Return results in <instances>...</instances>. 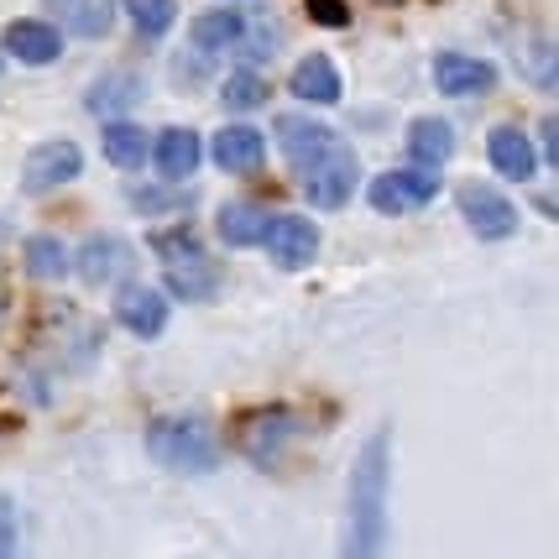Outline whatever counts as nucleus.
Listing matches in <instances>:
<instances>
[{
    "mask_svg": "<svg viewBox=\"0 0 559 559\" xmlns=\"http://www.w3.org/2000/svg\"><path fill=\"white\" fill-rule=\"evenodd\" d=\"M388 429L366 439L350 471V518H345V559H382L388 555Z\"/></svg>",
    "mask_w": 559,
    "mask_h": 559,
    "instance_id": "1",
    "label": "nucleus"
},
{
    "mask_svg": "<svg viewBox=\"0 0 559 559\" xmlns=\"http://www.w3.org/2000/svg\"><path fill=\"white\" fill-rule=\"evenodd\" d=\"M146 450L152 461L178 471V476H210L219 465V439L215 429L194 414H168L146 424Z\"/></svg>",
    "mask_w": 559,
    "mask_h": 559,
    "instance_id": "2",
    "label": "nucleus"
},
{
    "mask_svg": "<svg viewBox=\"0 0 559 559\" xmlns=\"http://www.w3.org/2000/svg\"><path fill=\"white\" fill-rule=\"evenodd\" d=\"M152 251L168 272V288H178V298H194V304H210L219 288V267L204 257V246L189 236V230H163L152 236Z\"/></svg>",
    "mask_w": 559,
    "mask_h": 559,
    "instance_id": "3",
    "label": "nucleus"
},
{
    "mask_svg": "<svg viewBox=\"0 0 559 559\" xmlns=\"http://www.w3.org/2000/svg\"><path fill=\"white\" fill-rule=\"evenodd\" d=\"M304 178V194H309V204H319V210H341L345 199L356 194V178H361V163H356V152L345 142H335L319 163H309V168L298 173Z\"/></svg>",
    "mask_w": 559,
    "mask_h": 559,
    "instance_id": "4",
    "label": "nucleus"
},
{
    "mask_svg": "<svg viewBox=\"0 0 559 559\" xmlns=\"http://www.w3.org/2000/svg\"><path fill=\"white\" fill-rule=\"evenodd\" d=\"M455 199H461V215L465 225L481 236V241H508L512 230H518V210H512V199L502 194V189H491V183H476V178H465L461 189H455Z\"/></svg>",
    "mask_w": 559,
    "mask_h": 559,
    "instance_id": "5",
    "label": "nucleus"
},
{
    "mask_svg": "<svg viewBox=\"0 0 559 559\" xmlns=\"http://www.w3.org/2000/svg\"><path fill=\"white\" fill-rule=\"evenodd\" d=\"M84 173V152L73 142H43L32 146V157L22 163V189L26 194H52Z\"/></svg>",
    "mask_w": 559,
    "mask_h": 559,
    "instance_id": "6",
    "label": "nucleus"
},
{
    "mask_svg": "<svg viewBox=\"0 0 559 559\" xmlns=\"http://www.w3.org/2000/svg\"><path fill=\"white\" fill-rule=\"evenodd\" d=\"M262 246H267V257L283 272H304V267H314V257H319V230L304 215H277V219H267Z\"/></svg>",
    "mask_w": 559,
    "mask_h": 559,
    "instance_id": "7",
    "label": "nucleus"
},
{
    "mask_svg": "<svg viewBox=\"0 0 559 559\" xmlns=\"http://www.w3.org/2000/svg\"><path fill=\"white\" fill-rule=\"evenodd\" d=\"M439 194V173L435 168H397V173H382L371 183V204L382 215H403V210H418Z\"/></svg>",
    "mask_w": 559,
    "mask_h": 559,
    "instance_id": "8",
    "label": "nucleus"
},
{
    "mask_svg": "<svg viewBox=\"0 0 559 559\" xmlns=\"http://www.w3.org/2000/svg\"><path fill=\"white\" fill-rule=\"evenodd\" d=\"M435 84L455 99H476V95H491L497 69L481 63V58H465V52H439L435 58Z\"/></svg>",
    "mask_w": 559,
    "mask_h": 559,
    "instance_id": "9",
    "label": "nucleus"
},
{
    "mask_svg": "<svg viewBox=\"0 0 559 559\" xmlns=\"http://www.w3.org/2000/svg\"><path fill=\"white\" fill-rule=\"evenodd\" d=\"M277 142H283V152H288L293 173H304L309 163H319L330 146L341 142L335 131L324 121H304V116H277Z\"/></svg>",
    "mask_w": 559,
    "mask_h": 559,
    "instance_id": "10",
    "label": "nucleus"
},
{
    "mask_svg": "<svg viewBox=\"0 0 559 559\" xmlns=\"http://www.w3.org/2000/svg\"><path fill=\"white\" fill-rule=\"evenodd\" d=\"M116 319H121L131 335L157 341V335L168 330V298H163L157 288H121V298H116Z\"/></svg>",
    "mask_w": 559,
    "mask_h": 559,
    "instance_id": "11",
    "label": "nucleus"
},
{
    "mask_svg": "<svg viewBox=\"0 0 559 559\" xmlns=\"http://www.w3.org/2000/svg\"><path fill=\"white\" fill-rule=\"evenodd\" d=\"M131 267V246L121 236H90V241L79 246V277L84 283H116L121 272Z\"/></svg>",
    "mask_w": 559,
    "mask_h": 559,
    "instance_id": "12",
    "label": "nucleus"
},
{
    "mask_svg": "<svg viewBox=\"0 0 559 559\" xmlns=\"http://www.w3.org/2000/svg\"><path fill=\"white\" fill-rule=\"evenodd\" d=\"M215 163L225 173H257L267 163V142L257 126H225L215 136Z\"/></svg>",
    "mask_w": 559,
    "mask_h": 559,
    "instance_id": "13",
    "label": "nucleus"
},
{
    "mask_svg": "<svg viewBox=\"0 0 559 559\" xmlns=\"http://www.w3.org/2000/svg\"><path fill=\"white\" fill-rule=\"evenodd\" d=\"M487 152H491V168L512 178V183H523V178H534L538 157H534V142L518 131V126H497L487 136Z\"/></svg>",
    "mask_w": 559,
    "mask_h": 559,
    "instance_id": "14",
    "label": "nucleus"
},
{
    "mask_svg": "<svg viewBox=\"0 0 559 559\" xmlns=\"http://www.w3.org/2000/svg\"><path fill=\"white\" fill-rule=\"evenodd\" d=\"M5 52L16 63H52L63 52V32L48 22H11L5 26Z\"/></svg>",
    "mask_w": 559,
    "mask_h": 559,
    "instance_id": "15",
    "label": "nucleus"
},
{
    "mask_svg": "<svg viewBox=\"0 0 559 559\" xmlns=\"http://www.w3.org/2000/svg\"><path fill=\"white\" fill-rule=\"evenodd\" d=\"M152 163H157V173H163L168 183L194 178V168H199V136H194V131H183V126L163 131V136H157V146H152Z\"/></svg>",
    "mask_w": 559,
    "mask_h": 559,
    "instance_id": "16",
    "label": "nucleus"
},
{
    "mask_svg": "<svg viewBox=\"0 0 559 559\" xmlns=\"http://www.w3.org/2000/svg\"><path fill=\"white\" fill-rule=\"evenodd\" d=\"M293 95L309 99V105H335L341 99V73H335V63L324 58V52H309L298 69H293Z\"/></svg>",
    "mask_w": 559,
    "mask_h": 559,
    "instance_id": "17",
    "label": "nucleus"
},
{
    "mask_svg": "<svg viewBox=\"0 0 559 559\" xmlns=\"http://www.w3.org/2000/svg\"><path fill=\"white\" fill-rule=\"evenodd\" d=\"M58 11V22L69 26L73 37H110L116 22V0H48Z\"/></svg>",
    "mask_w": 559,
    "mask_h": 559,
    "instance_id": "18",
    "label": "nucleus"
},
{
    "mask_svg": "<svg viewBox=\"0 0 559 559\" xmlns=\"http://www.w3.org/2000/svg\"><path fill=\"white\" fill-rule=\"evenodd\" d=\"M142 99H146V79H136V73H110V79H95V84H90L84 105H90L95 116H116V110H131V105H142Z\"/></svg>",
    "mask_w": 559,
    "mask_h": 559,
    "instance_id": "19",
    "label": "nucleus"
},
{
    "mask_svg": "<svg viewBox=\"0 0 559 559\" xmlns=\"http://www.w3.org/2000/svg\"><path fill=\"white\" fill-rule=\"evenodd\" d=\"M246 37V22L236 11H204L194 16V48L199 52H236Z\"/></svg>",
    "mask_w": 559,
    "mask_h": 559,
    "instance_id": "20",
    "label": "nucleus"
},
{
    "mask_svg": "<svg viewBox=\"0 0 559 559\" xmlns=\"http://www.w3.org/2000/svg\"><path fill=\"white\" fill-rule=\"evenodd\" d=\"M293 435V414H283V408H267V414H257L251 424H246V455L251 461L267 465L277 450H283V439Z\"/></svg>",
    "mask_w": 559,
    "mask_h": 559,
    "instance_id": "21",
    "label": "nucleus"
},
{
    "mask_svg": "<svg viewBox=\"0 0 559 559\" xmlns=\"http://www.w3.org/2000/svg\"><path fill=\"white\" fill-rule=\"evenodd\" d=\"M99 146H105V157L116 163V168H146V131L136 121H110L99 131Z\"/></svg>",
    "mask_w": 559,
    "mask_h": 559,
    "instance_id": "22",
    "label": "nucleus"
},
{
    "mask_svg": "<svg viewBox=\"0 0 559 559\" xmlns=\"http://www.w3.org/2000/svg\"><path fill=\"white\" fill-rule=\"evenodd\" d=\"M408 152H414L418 168L450 163V152H455V131H450V121H414L408 126Z\"/></svg>",
    "mask_w": 559,
    "mask_h": 559,
    "instance_id": "23",
    "label": "nucleus"
},
{
    "mask_svg": "<svg viewBox=\"0 0 559 559\" xmlns=\"http://www.w3.org/2000/svg\"><path fill=\"white\" fill-rule=\"evenodd\" d=\"M267 210H262V204H225V210H219V236H225V241L230 246H262V230H267Z\"/></svg>",
    "mask_w": 559,
    "mask_h": 559,
    "instance_id": "24",
    "label": "nucleus"
},
{
    "mask_svg": "<svg viewBox=\"0 0 559 559\" xmlns=\"http://www.w3.org/2000/svg\"><path fill=\"white\" fill-rule=\"evenodd\" d=\"M219 99H225L230 110H257V105L272 99V79H262L257 69H236L225 84H219Z\"/></svg>",
    "mask_w": 559,
    "mask_h": 559,
    "instance_id": "25",
    "label": "nucleus"
},
{
    "mask_svg": "<svg viewBox=\"0 0 559 559\" xmlns=\"http://www.w3.org/2000/svg\"><path fill=\"white\" fill-rule=\"evenodd\" d=\"M26 272L43 277V283H63V272H69V251H63V241H52V236L26 241Z\"/></svg>",
    "mask_w": 559,
    "mask_h": 559,
    "instance_id": "26",
    "label": "nucleus"
},
{
    "mask_svg": "<svg viewBox=\"0 0 559 559\" xmlns=\"http://www.w3.org/2000/svg\"><path fill=\"white\" fill-rule=\"evenodd\" d=\"M126 16H131V26L142 37H163L173 16H178V0H126Z\"/></svg>",
    "mask_w": 559,
    "mask_h": 559,
    "instance_id": "27",
    "label": "nucleus"
},
{
    "mask_svg": "<svg viewBox=\"0 0 559 559\" xmlns=\"http://www.w3.org/2000/svg\"><path fill=\"white\" fill-rule=\"evenodd\" d=\"M241 58H251V63H262V58H272L277 52V26H251L246 22V37H241Z\"/></svg>",
    "mask_w": 559,
    "mask_h": 559,
    "instance_id": "28",
    "label": "nucleus"
},
{
    "mask_svg": "<svg viewBox=\"0 0 559 559\" xmlns=\"http://www.w3.org/2000/svg\"><path fill=\"white\" fill-rule=\"evenodd\" d=\"M131 210L136 215H168V210H183V199L168 194V189H131Z\"/></svg>",
    "mask_w": 559,
    "mask_h": 559,
    "instance_id": "29",
    "label": "nucleus"
},
{
    "mask_svg": "<svg viewBox=\"0 0 559 559\" xmlns=\"http://www.w3.org/2000/svg\"><path fill=\"white\" fill-rule=\"evenodd\" d=\"M0 559H16V508H11V497H0Z\"/></svg>",
    "mask_w": 559,
    "mask_h": 559,
    "instance_id": "30",
    "label": "nucleus"
},
{
    "mask_svg": "<svg viewBox=\"0 0 559 559\" xmlns=\"http://www.w3.org/2000/svg\"><path fill=\"white\" fill-rule=\"evenodd\" d=\"M309 16L324 26H345L350 22V11H345V0H309Z\"/></svg>",
    "mask_w": 559,
    "mask_h": 559,
    "instance_id": "31",
    "label": "nucleus"
},
{
    "mask_svg": "<svg viewBox=\"0 0 559 559\" xmlns=\"http://www.w3.org/2000/svg\"><path fill=\"white\" fill-rule=\"evenodd\" d=\"M559 146H555V121H544V163H555Z\"/></svg>",
    "mask_w": 559,
    "mask_h": 559,
    "instance_id": "32",
    "label": "nucleus"
}]
</instances>
